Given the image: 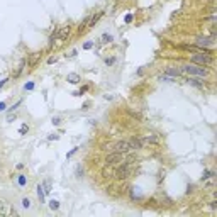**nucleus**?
<instances>
[{
    "instance_id": "f257e3e1",
    "label": "nucleus",
    "mask_w": 217,
    "mask_h": 217,
    "mask_svg": "<svg viewBox=\"0 0 217 217\" xmlns=\"http://www.w3.org/2000/svg\"><path fill=\"white\" fill-rule=\"evenodd\" d=\"M181 73H187L190 76H199V78H207L209 76V68L207 66H200L195 63H188L181 66Z\"/></svg>"
},
{
    "instance_id": "f03ea898",
    "label": "nucleus",
    "mask_w": 217,
    "mask_h": 217,
    "mask_svg": "<svg viewBox=\"0 0 217 217\" xmlns=\"http://www.w3.org/2000/svg\"><path fill=\"white\" fill-rule=\"evenodd\" d=\"M192 63L200 65V66H210L214 63V58H212V51H204V53H197L190 58Z\"/></svg>"
},
{
    "instance_id": "7ed1b4c3",
    "label": "nucleus",
    "mask_w": 217,
    "mask_h": 217,
    "mask_svg": "<svg viewBox=\"0 0 217 217\" xmlns=\"http://www.w3.org/2000/svg\"><path fill=\"white\" fill-rule=\"evenodd\" d=\"M108 148H110V151H115V153H122V154H129L131 151H134V149L131 148V143H129V141H117V143L110 144Z\"/></svg>"
},
{
    "instance_id": "20e7f679",
    "label": "nucleus",
    "mask_w": 217,
    "mask_h": 217,
    "mask_svg": "<svg viewBox=\"0 0 217 217\" xmlns=\"http://www.w3.org/2000/svg\"><path fill=\"white\" fill-rule=\"evenodd\" d=\"M124 156H126V154H122V153L110 151L107 156H105V164H110V166H114V164H119V163L124 161Z\"/></svg>"
},
{
    "instance_id": "39448f33",
    "label": "nucleus",
    "mask_w": 217,
    "mask_h": 217,
    "mask_svg": "<svg viewBox=\"0 0 217 217\" xmlns=\"http://www.w3.org/2000/svg\"><path fill=\"white\" fill-rule=\"evenodd\" d=\"M195 46H199L202 49H210L214 46V37H205V36H199L195 39Z\"/></svg>"
},
{
    "instance_id": "423d86ee",
    "label": "nucleus",
    "mask_w": 217,
    "mask_h": 217,
    "mask_svg": "<svg viewBox=\"0 0 217 217\" xmlns=\"http://www.w3.org/2000/svg\"><path fill=\"white\" fill-rule=\"evenodd\" d=\"M16 214L17 210L10 204H7L5 200H0V216H16Z\"/></svg>"
},
{
    "instance_id": "0eeeda50",
    "label": "nucleus",
    "mask_w": 217,
    "mask_h": 217,
    "mask_svg": "<svg viewBox=\"0 0 217 217\" xmlns=\"http://www.w3.org/2000/svg\"><path fill=\"white\" fill-rule=\"evenodd\" d=\"M71 34V26L68 24V26H63V27H59V31H58V42H65L68 37Z\"/></svg>"
},
{
    "instance_id": "6e6552de",
    "label": "nucleus",
    "mask_w": 217,
    "mask_h": 217,
    "mask_svg": "<svg viewBox=\"0 0 217 217\" xmlns=\"http://www.w3.org/2000/svg\"><path fill=\"white\" fill-rule=\"evenodd\" d=\"M141 143H143V146L158 144V143H160V136H158V134H148L144 137H141Z\"/></svg>"
},
{
    "instance_id": "1a4fd4ad",
    "label": "nucleus",
    "mask_w": 217,
    "mask_h": 217,
    "mask_svg": "<svg viewBox=\"0 0 217 217\" xmlns=\"http://www.w3.org/2000/svg\"><path fill=\"white\" fill-rule=\"evenodd\" d=\"M185 82L192 87H197V88H204V78H199V76H188L185 78Z\"/></svg>"
},
{
    "instance_id": "9d476101",
    "label": "nucleus",
    "mask_w": 217,
    "mask_h": 217,
    "mask_svg": "<svg viewBox=\"0 0 217 217\" xmlns=\"http://www.w3.org/2000/svg\"><path fill=\"white\" fill-rule=\"evenodd\" d=\"M164 75H170V76L177 78V76H180V75H181V68H175V66H166V70H164Z\"/></svg>"
},
{
    "instance_id": "9b49d317",
    "label": "nucleus",
    "mask_w": 217,
    "mask_h": 217,
    "mask_svg": "<svg viewBox=\"0 0 217 217\" xmlns=\"http://www.w3.org/2000/svg\"><path fill=\"white\" fill-rule=\"evenodd\" d=\"M102 16H104V12H98L97 16H92V17L88 19V26H87V29H92V27H93V26H95L100 19H102Z\"/></svg>"
},
{
    "instance_id": "f8f14e48",
    "label": "nucleus",
    "mask_w": 217,
    "mask_h": 217,
    "mask_svg": "<svg viewBox=\"0 0 217 217\" xmlns=\"http://www.w3.org/2000/svg\"><path fill=\"white\" fill-rule=\"evenodd\" d=\"M66 80H68L71 85H76V83H80V82H82V78H80V75H78V73H68Z\"/></svg>"
},
{
    "instance_id": "ddd939ff",
    "label": "nucleus",
    "mask_w": 217,
    "mask_h": 217,
    "mask_svg": "<svg viewBox=\"0 0 217 217\" xmlns=\"http://www.w3.org/2000/svg\"><path fill=\"white\" fill-rule=\"evenodd\" d=\"M129 143H131V148H132V149H143V148H144L143 143H141V137H132Z\"/></svg>"
},
{
    "instance_id": "4468645a",
    "label": "nucleus",
    "mask_w": 217,
    "mask_h": 217,
    "mask_svg": "<svg viewBox=\"0 0 217 217\" xmlns=\"http://www.w3.org/2000/svg\"><path fill=\"white\" fill-rule=\"evenodd\" d=\"M114 168H110V164H105L104 166V170H102V177H105V178H112L114 177Z\"/></svg>"
},
{
    "instance_id": "2eb2a0df",
    "label": "nucleus",
    "mask_w": 217,
    "mask_h": 217,
    "mask_svg": "<svg viewBox=\"0 0 217 217\" xmlns=\"http://www.w3.org/2000/svg\"><path fill=\"white\" fill-rule=\"evenodd\" d=\"M26 63H27V61H26V59H22V61H20V65H19L17 71L14 73V75H12V78H19V76H20V75H22V71H24V68H26Z\"/></svg>"
},
{
    "instance_id": "dca6fc26",
    "label": "nucleus",
    "mask_w": 217,
    "mask_h": 217,
    "mask_svg": "<svg viewBox=\"0 0 217 217\" xmlns=\"http://www.w3.org/2000/svg\"><path fill=\"white\" fill-rule=\"evenodd\" d=\"M44 195H46V192H44L42 185H37V197H39V200H41V204L44 202Z\"/></svg>"
},
{
    "instance_id": "f3484780",
    "label": "nucleus",
    "mask_w": 217,
    "mask_h": 217,
    "mask_svg": "<svg viewBox=\"0 0 217 217\" xmlns=\"http://www.w3.org/2000/svg\"><path fill=\"white\" fill-rule=\"evenodd\" d=\"M17 183L19 187H26L27 185V177L26 175H17Z\"/></svg>"
},
{
    "instance_id": "a211bd4d",
    "label": "nucleus",
    "mask_w": 217,
    "mask_h": 217,
    "mask_svg": "<svg viewBox=\"0 0 217 217\" xmlns=\"http://www.w3.org/2000/svg\"><path fill=\"white\" fill-rule=\"evenodd\" d=\"M212 177H216V173H214L212 170H205V171H204V175H202V181L207 180V178H212Z\"/></svg>"
},
{
    "instance_id": "6ab92c4d",
    "label": "nucleus",
    "mask_w": 217,
    "mask_h": 217,
    "mask_svg": "<svg viewBox=\"0 0 217 217\" xmlns=\"http://www.w3.org/2000/svg\"><path fill=\"white\" fill-rule=\"evenodd\" d=\"M204 183H205V187H207V188H214V185H216V177L204 180Z\"/></svg>"
},
{
    "instance_id": "aec40b11",
    "label": "nucleus",
    "mask_w": 217,
    "mask_h": 217,
    "mask_svg": "<svg viewBox=\"0 0 217 217\" xmlns=\"http://www.w3.org/2000/svg\"><path fill=\"white\" fill-rule=\"evenodd\" d=\"M160 82H177V78H173L170 75H161L160 76Z\"/></svg>"
},
{
    "instance_id": "412c9836",
    "label": "nucleus",
    "mask_w": 217,
    "mask_h": 217,
    "mask_svg": "<svg viewBox=\"0 0 217 217\" xmlns=\"http://www.w3.org/2000/svg\"><path fill=\"white\" fill-rule=\"evenodd\" d=\"M110 41H112V36L110 34H104V36L100 37V44H107Z\"/></svg>"
},
{
    "instance_id": "4be33fe9",
    "label": "nucleus",
    "mask_w": 217,
    "mask_h": 217,
    "mask_svg": "<svg viewBox=\"0 0 217 217\" xmlns=\"http://www.w3.org/2000/svg\"><path fill=\"white\" fill-rule=\"evenodd\" d=\"M42 188H44V192H46V193H49V192H51V180H49V178H48V180L44 181Z\"/></svg>"
},
{
    "instance_id": "5701e85b",
    "label": "nucleus",
    "mask_w": 217,
    "mask_h": 217,
    "mask_svg": "<svg viewBox=\"0 0 217 217\" xmlns=\"http://www.w3.org/2000/svg\"><path fill=\"white\" fill-rule=\"evenodd\" d=\"M39 54H41V53H34L32 56H31V59H29V65H31V66H32V65H36V61L39 59Z\"/></svg>"
},
{
    "instance_id": "b1692460",
    "label": "nucleus",
    "mask_w": 217,
    "mask_h": 217,
    "mask_svg": "<svg viewBox=\"0 0 217 217\" xmlns=\"http://www.w3.org/2000/svg\"><path fill=\"white\" fill-rule=\"evenodd\" d=\"M49 207H51L53 210H58V209H59V202H58V200H51V202H49Z\"/></svg>"
},
{
    "instance_id": "393cba45",
    "label": "nucleus",
    "mask_w": 217,
    "mask_h": 217,
    "mask_svg": "<svg viewBox=\"0 0 217 217\" xmlns=\"http://www.w3.org/2000/svg\"><path fill=\"white\" fill-rule=\"evenodd\" d=\"M31 205H32V204H31L29 199H22V207H24V209H31Z\"/></svg>"
},
{
    "instance_id": "a878e982",
    "label": "nucleus",
    "mask_w": 217,
    "mask_h": 217,
    "mask_svg": "<svg viewBox=\"0 0 217 217\" xmlns=\"http://www.w3.org/2000/svg\"><path fill=\"white\" fill-rule=\"evenodd\" d=\"M17 119V114L16 112H10L9 115H7V122H12V121H16Z\"/></svg>"
},
{
    "instance_id": "bb28decb",
    "label": "nucleus",
    "mask_w": 217,
    "mask_h": 217,
    "mask_svg": "<svg viewBox=\"0 0 217 217\" xmlns=\"http://www.w3.org/2000/svg\"><path fill=\"white\" fill-rule=\"evenodd\" d=\"M19 132H20V134H26V132H29V126H27V124H22V126H20V129H19Z\"/></svg>"
},
{
    "instance_id": "cd10ccee",
    "label": "nucleus",
    "mask_w": 217,
    "mask_h": 217,
    "mask_svg": "<svg viewBox=\"0 0 217 217\" xmlns=\"http://www.w3.org/2000/svg\"><path fill=\"white\" fill-rule=\"evenodd\" d=\"M82 175H83V168L78 166V168H76V178H82Z\"/></svg>"
},
{
    "instance_id": "c85d7f7f",
    "label": "nucleus",
    "mask_w": 217,
    "mask_h": 217,
    "mask_svg": "<svg viewBox=\"0 0 217 217\" xmlns=\"http://www.w3.org/2000/svg\"><path fill=\"white\" fill-rule=\"evenodd\" d=\"M92 48H93V42H92V41H88V42L83 44V49H92Z\"/></svg>"
},
{
    "instance_id": "c756f323",
    "label": "nucleus",
    "mask_w": 217,
    "mask_h": 217,
    "mask_svg": "<svg viewBox=\"0 0 217 217\" xmlns=\"http://www.w3.org/2000/svg\"><path fill=\"white\" fill-rule=\"evenodd\" d=\"M115 63V58H107L105 59V65H114Z\"/></svg>"
},
{
    "instance_id": "7c9ffc66",
    "label": "nucleus",
    "mask_w": 217,
    "mask_h": 217,
    "mask_svg": "<svg viewBox=\"0 0 217 217\" xmlns=\"http://www.w3.org/2000/svg\"><path fill=\"white\" fill-rule=\"evenodd\" d=\"M34 88V83H27L26 87H24V90H32Z\"/></svg>"
},
{
    "instance_id": "2f4dec72",
    "label": "nucleus",
    "mask_w": 217,
    "mask_h": 217,
    "mask_svg": "<svg viewBox=\"0 0 217 217\" xmlns=\"http://www.w3.org/2000/svg\"><path fill=\"white\" fill-rule=\"evenodd\" d=\"M210 209H212V210H216V209H217V202H216V200H212V202H210Z\"/></svg>"
},
{
    "instance_id": "473e14b6",
    "label": "nucleus",
    "mask_w": 217,
    "mask_h": 217,
    "mask_svg": "<svg viewBox=\"0 0 217 217\" xmlns=\"http://www.w3.org/2000/svg\"><path fill=\"white\" fill-rule=\"evenodd\" d=\"M48 63H49V65H53V63H56V58H54V56H51V58L48 59Z\"/></svg>"
},
{
    "instance_id": "72a5a7b5",
    "label": "nucleus",
    "mask_w": 217,
    "mask_h": 217,
    "mask_svg": "<svg viewBox=\"0 0 217 217\" xmlns=\"http://www.w3.org/2000/svg\"><path fill=\"white\" fill-rule=\"evenodd\" d=\"M20 104H22V100H19V102L16 104V105H12V108H10V110H16V108H17L19 105H20Z\"/></svg>"
},
{
    "instance_id": "f704fd0d",
    "label": "nucleus",
    "mask_w": 217,
    "mask_h": 217,
    "mask_svg": "<svg viewBox=\"0 0 217 217\" xmlns=\"http://www.w3.org/2000/svg\"><path fill=\"white\" fill-rule=\"evenodd\" d=\"M132 20V14H129V16H126V22H131Z\"/></svg>"
},
{
    "instance_id": "c9c22d12",
    "label": "nucleus",
    "mask_w": 217,
    "mask_h": 217,
    "mask_svg": "<svg viewBox=\"0 0 217 217\" xmlns=\"http://www.w3.org/2000/svg\"><path fill=\"white\" fill-rule=\"evenodd\" d=\"M49 139H58V134H49Z\"/></svg>"
},
{
    "instance_id": "e433bc0d",
    "label": "nucleus",
    "mask_w": 217,
    "mask_h": 217,
    "mask_svg": "<svg viewBox=\"0 0 217 217\" xmlns=\"http://www.w3.org/2000/svg\"><path fill=\"white\" fill-rule=\"evenodd\" d=\"M53 124H56V126L59 124V119H58V117H56V119H54V117H53Z\"/></svg>"
},
{
    "instance_id": "4c0bfd02",
    "label": "nucleus",
    "mask_w": 217,
    "mask_h": 217,
    "mask_svg": "<svg viewBox=\"0 0 217 217\" xmlns=\"http://www.w3.org/2000/svg\"><path fill=\"white\" fill-rule=\"evenodd\" d=\"M5 108V102H0V110H3Z\"/></svg>"
},
{
    "instance_id": "58836bf2",
    "label": "nucleus",
    "mask_w": 217,
    "mask_h": 217,
    "mask_svg": "<svg viewBox=\"0 0 217 217\" xmlns=\"http://www.w3.org/2000/svg\"><path fill=\"white\" fill-rule=\"evenodd\" d=\"M5 82H7V80H2V82H0V88H2L3 85H5Z\"/></svg>"
}]
</instances>
